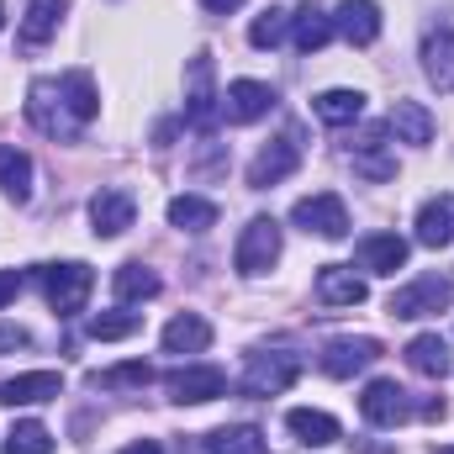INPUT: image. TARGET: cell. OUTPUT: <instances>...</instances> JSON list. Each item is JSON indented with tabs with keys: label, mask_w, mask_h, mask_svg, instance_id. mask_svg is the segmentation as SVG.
I'll list each match as a JSON object with an SVG mask.
<instances>
[{
	"label": "cell",
	"mask_w": 454,
	"mask_h": 454,
	"mask_svg": "<svg viewBox=\"0 0 454 454\" xmlns=\"http://www.w3.org/2000/svg\"><path fill=\"white\" fill-rule=\"evenodd\" d=\"M90 291H96V270L80 264V259H69V264H48V270H43V296H48V307H53L59 317L85 312Z\"/></svg>",
	"instance_id": "cell-1"
},
{
	"label": "cell",
	"mask_w": 454,
	"mask_h": 454,
	"mask_svg": "<svg viewBox=\"0 0 454 454\" xmlns=\"http://www.w3.org/2000/svg\"><path fill=\"white\" fill-rule=\"evenodd\" d=\"M223 116V96H217V64L212 53H196L191 69H185V121L196 132H212Z\"/></svg>",
	"instance_id": "cell-2"
},
{
	"label": "cell",
	"mask_w": 454,
	"mask_h": 454,
	"mask_svg": "<svg viewBox=\"0 0 454 454\" xmlns=\"http://www.w3.org/2000/svg\"><path fill=\"white\" fill-rule=\"evenodd\" d=\"M27 121H32L43 137H59V143H69V137L80 132V116L69 112L59 80H32V90H27Z\"/></svg>",
	"instance_id": "cell-3"
},
{
	"label": "cell",
	"mask_w": 454,
	"mask_h": 454,
	"mask_svg": "<svg viewBox=\"0 0 454 454\" xmlns=\"http://www.w3.org/2000/svg\"><path fill=\"white\" fill-rule=\"evenodd\" d=\"M301 375V359L291 348H254L243 364V391L248 396H280Z\"/></svg>",
	"instance_id": "cell-4"
},
{
	"label": "cell",
	"mask_w": 454,
	"mask_h": 454,
	"mask_svg": "<svg viewBox=\"0 0 454 454\" xmlns=\"http://www.w3.org/2000/svg\"><path fill=\"white\" fill-rule=\"evenodd\" d=\"M280 259V223L275 217H248V227L238 232V248H232V264L238 275H270Z\"/></svg>",
	"instance_id": "cell-5"
},
{
	"label": "cell",
	"mask_w": 454,
	"mask_h": 454,
	"mask_svg": "<svg viewBox=\"0 0 454 454\" xmlns=\"http://www.w3.org/2000/svg\"><path fill=\"white\" fill-rule=\"evenodd\" d=\"M450 301H454V280L450 275H418V280H407L402 291H391V317L418 323V317L444 312Z\"/></svg>",
	"instance_id": "cell-6"
},
{
	"label": "cell",
	"mask_w": 454,
	"mask_h": 454,
	"mask_svg": "<svg viewBox=\"0 0 454 454\" xmlns=\"http://www.w3.org/2000/svg\"><path fill=\"white\" fill-rule=\"evenodd\" d=\"M164 391H169V402H180V407H201V402L227 396V375L217 364H180V370L164 375Z\"/></svg>",
	"instance_id": "cell-7"
},
{
	"label": "cell",
	"mask_w": 454,
	"mask_h": 454,
	"mask_svg": "<svg viewBox=\"0 0 454 454\" xmlns=\"http://www.w3.org/2000/svg\"><path fill=\"white\" fill-rule=\"evenodd\" d=\"M291 223L301 232H317V238H348V207L333 191H317V196H301L291 207Z\"/></svg>",
	"instance_id": "cell-8"
},
{
	"label": "cell",
	"mask_w": 454,
	"mask_h": 454,
	"mask_svg": "<svg viewBox=\"0 0 454 454\" xmlns=\"http://www.w3.org/2000/svg\"><path fill=\"white\" fill-rule=\"evenodd\" d=\"M270 112H275V90L264 80H232L223 90V116L232 127H248V121H259Z\"/></svg>",
	"instance_id": "cell-9"
},
{
	"label": "cell",
	"mask_w": 454,
	"mask_h": 454,
	"mask_svg": "<svg viewBox=\"0 0 454 454\" xmlns=\"http://www.w3.org/2000/svg\"><path fill=\"white\" fill-rule=\"evenodd\" d=\"M359 412H364V423H375V428H396V423H407L412 402H407V391H402L396 380H370L364 396H359Z\"/></svg>",
	"instance_id": "cell-10"
},
{
	"label": "cell",
	"mask_w": 454,
	"mask_h": 454,
	"mask_svg": "<svg viewBox=\"0 0 454 454\" xmlns=\"http://www.w3.org/2000/svg\"><path fill=\"white\" fill-rule=\"evenodd\" d=\"M333 32L348 48H370L380 37V5L375 0H339L333 5Z\"/></svg>",
	"instance_id": "cell-11"
},
{
	"label": "cell",
	"mask_w": 454,
	"mask_h": 454,
	"mask_svg": "<svg viewBox=\"0 0 454 454\" xmlns=\"http://www.w3.org/2000/svg\"><path fill=\"white\" fill-rule=\"evenodd\" d=\"M296 164H301V153H296V143H291V137L264 143V148L254 153V164H248V185H254V191H270V185L291 180V175H296Z\"/></svg>",
	"instance_id": "cell-12"
},
{
	"label": "cell",
	"mask_w": 454,
	"mask_h": 454,
	"mask_svg": "<svg viewBox=\"0 0 454 454\" xmlns=\"http://www.w3.org/2000/svg\"><path fill=\"white\" fill-rule=\"evenodd\" d=\"M64 391V375L59 370H27V375H11L0 380V402L5 407H37V402H59Z\"/></svg>",
	"instance_id": "cell-13"
},
{
	"label": "cell",
	"mask_w": 454,
	"mask_h": 454,
	"mask_svg": "<svg viewBox=\"0 0 454 454\" xmlns=\"http://www.w3.org/2000/svg\"><path fill=\"white\" fill-rule=\"evenodd\" d=\"M380 359V343L375 339H333L323 348V375H333V380H348V375H359V370H370Z\"/></svg>",
	"instance_id": "cell-14"
},
{
	"label": "cell",
	"mask_w": 454,
	"mask_h": 454,
	"mask_svg": "<svg viewBox=\"0 0 454 454\" xmlns=\"http://www.w3.org/2000/svg\"><path fill=\"white\" fill-rule=\"evenodd\" d=\"M132 217H137L132 191L112 185V191H96V196H90V223H96V238H121V232L132 227Z\"/></svg>",
	"instance_id": "cell-15"
},
{
	"label": "cell",
	"mask_w": 454,
	"mask_h": 454,
	"mask_svg": "<svg viewBox=\"0 0 454 454\" xmlns=\"http://www.w3.org/2000/svg\"><path fill=\"white\" fill-rule=\"evenodd\" d=\"M370 296L364 275H354V264H323L317 270V301L323 307H359Z\"/></svg>",
	"instance_id": "cell-16"
},
{
	"label": "cell",
	"mask_w": 454,
	"mask_h": 454,
	"mask_svg": "<svg viewBox=\"0 0 454 454\" xmlns=\"http://www.w3.org/2000/svg\"><path fill=\"white\" fill-rule=\"evenodd\" d=\"M354 259H359V270H370V275H396V270L407 264V238H396V232H370V238H359Z\"/></svg>",
	"instance_id": "cell-17"
},
{
	"label": "cell",
	"mask_w": 454,
	"mask_h": 454,
	"mask_svg": "<svg viewBox=\"0 0 454 454\" xmlns=\"http://www.w3.org/2000/svg\"><path fill=\"white\" fill-rule=\"evenodd\" d=\"M418 243L423 248H450L454 243V196L439 191L418 207Z\"/></svg>",
	"instance_id": "cell-18"
},
{
	"label": "cell",
	"mask_w": 454,
	"mask_h": 454,
	"mask_svg": "<svg viewBox=\"0 0 454 454\" xmlns=\"http://www.w3.org/2000/svg\"><path fill=\"white\" fill-rule=\"evenodd\" d=\"M286 428L301 439V444H312V450H328V444H339V418L333 412H317V407H291L286 412Z\"/></svg>",
	"instance_id": "cell-19"
},
{
	"label": "cell",
	"mask_w": 454,
	"mask_h": 454,
	"mask_svg": "<svg viewBox=\"0 0 454 454\" xmlns=\"http://www.w3.org/2000/svg\"><path fill=\"white\" fill-rule=\"evenodd\" d=\"M423 74H428L434 90L454 96V27L428 32V43H423Z\"/></svg>",
	"instance_id": "cell-20"
},
{
	"label": "cell",
	"mask_w": 454,
	"mask_h": 454,
	"mask_svg": "<svg viewBox=\"0 0 454 454\" xmlns=\"http://www.w3.org/2000/svg\"><path fill=\"white\" fill-rule=\"evenodd\" d=\"M386 127H391L396 143H412V148L434 143V112H428L423 101H396L391 116H386Z\"/></svg>",
	"instance_id": "cell-21"
},
{
	"label": "cell",
	"mask_w": 454,
	"mask_h": 454,
	"mask_svg": "<svg viewBox=\"0 0 454 454\" xmlns=\"http://www.w3.org/2000/svg\"><path fill=\"white\" fill-rule=\"evenodd\" d=\"M407 370H418L423 380H444V375L454 370L450 343L439 339V333H418V339L407 343Z\"/></svg>",
	"instance_id": "cell-22"
},
{
	"label": "cell",
	"mask_w": 454,
	"mask_h": 454,
	"mask_svg": "<svg viewBox=\"0 0 454 454\" xmlns=\"http://www.w3.org/2000/svg\"><path fill=\"white\" fill-rule=\"evenodd\" d=\"M212 348V323L201 312H180L164 328V354H207Z\"/></svg>",
	"instance_id": "cell-23"
},
{
	"label": "cell",
	"mask_w": 454,
	"mask_h": 454,
	"mask_svg": "<svg viewBox=\"0 0 454 454\" xmlns=\"http://www.w3.org/2000/svg\"><path fill=\"white\" fill-rule=\"evenodd\" d=\"M339 32H333V16L328 11H317V5H307V11H291V43L301 48V53H317V48H328Z\"/></svg>",
	"instance_id": "cell-24"
},
{
	"label": "cell",
	"mask_w": 454,
	"mask_h": 454,
	"mask_svg": "<svg viewBox=\"0 0 454 454\" xmlns=\"http://www.w3.org/2000/svg\"><path fill=\"white\" fill-rule=\"evenodd\" d=\"M64 11H69V0H32L27 16H21V43H27V48H43V43L59 32Z\"/></svg>",
	"instance_id": "cell-25"
},
{
	"label": "cell",
	"mask_w": 454,
	"mask_h": 454,
	"mask_svg": "<svg viewBox=\"0 0 454 454\" xmlns=\"http://www.w3.org/2000/svg\"><path fill=\"white\" fill-rule=\"evenodd\" d=\"M59 90H64L69 112L80 116V127L101 116V96H96V80H90V69H69V74H59Z\"/></svg>",
	"instance_id": "cell-26"
},
{
	"label": "cell",
	"mask_w": 454,
	"mask_h": 454,
	"mask_svg": "<svg viewBox=\"0 0 454 454\" xmlns=\"http://www.w3.org/2000/svg\"><path fill=\"white\" fill-rule=\"evenodd\" d=\"M312 112L328 127H354L364 116V96L359 90H323V96H312Z\"/></svg>",
	"instance_id": "cell-27"
},
{
	"label": "cell",
	"mask_w": 454,
	"mask_h": 454,
	"mask_svg": "<svg viewBox=\"0 0 454 454\" xmlns=\"http://www.w3.org/2000/svg\"><path fill=\"white\" fill-rule=\"evenodd\" d=\"M0 196L16 207L32 196V159L21 148H0Z\"/></svg>",
	"instance_id": "cell-28"
},
{
	"label": "cell",
	"mask_w": 454,
	"mask_h": 454,
	"mask_svg": "<svg viewBox=\"0 0 454 454\" xmlns=\"http://www.w3.org/2000/svg\"><path fill=\"white\" fill-rule=\"evenodd\" d=\"M112 291H116V301H121V307H127V301H148V296H159V275H153L148 264L127 259V264L112 275Z\"/></svg>",
	"instance_id": "cell-29"
},
{
	"label": "cell",
	"mask_w": 454,
	"mask_h": 454,
	"mask_svg": "<svg viewBox=\"0 0 454 454\" xmlns=\"http://www.w3.org/2000/svg\"><path fill=\"white\" fill-rule=\"evenodd\" d=\"M169 223L180 227V232H207V227H217V201H207V196H175L169 201Z\"/></svg>",
	"instance_id": "cell-30"
},
{
	"label": "cell",
	"mask_w": 454,
	"mask_h": 454,
	"mask_svg": "<svg viewBox=\"0 0 454 454\" xmlns=\"http://www.w3.org/2000/svg\"><path fill=\"white\" fill-rule=\"evenodd\" d=\"M207 454H270V439H264L259 428L238 423V428H217V434L207 439Z\"/></svg>",
	"instance_id": "cell-31"
},
{
	"label": "cell",
	"mask_w": 454,
	"mask_h": 454,
	"mask_svg": "<svg viewBox=\"0 0 454 454\" xmlns=\"http://www.w3.org/2000/svg\"><path fill=\"white\" fill-rule=\"evenodd\" d=\"M5 454H53V434L37 418H27V423H16L5 434Z\"/></svg>",
	"instance_id": "cell-32"
},
{
	"label": "cell",
	"mask_w": 454,
	"mask_h": 454,
	"mask_svg": "<svg viewBox=\"0 0 454 454\" xmlns=\"http://www.w3.org/2000/svg\"><path fill=\"white\" fill-rule=\"evenodd\" d=\"M148 380H153V364H143V359H127V364H112L96 375V386H106V391H143Z\"/></svg>",
	"instance_id": "cell-33"
},
{
	"label": "cell",
	"mask_w": 454,
	"mask_h": 454,
	"mask_svg": "<svg viewBox=\"0 0 454 454\" xmlns=\"http://www.w3.org/2000/svg\"><path fill=\"white\" fill-rule=\"evenodd\" d=\"M137 328H143V317H137V312H96V317H90V339H96V343L132 339Z\"/></svg>",
	"instance_id": "cell-34"
},
{
	"label": "cell",
	"mask_w": 454,
	"mask_h": 454,
	"mask_svg": "<svg viewBox=\"0 0 454 454\" xmlns=\"http://www.w3.org/2000/svg\"><path fill=\"white\" fill-rule=\"evenodd\" d=\"M286 32H291V11L270 5L264 16H254V27H248V43H254V48H275V43H286Z\"/></svg>",
	"instance_id": "cell-35"
},
{
	"label": "cell",
	"mask_w": 454,
	"mask_h": 454,
	"mask_svg": "<svg viewBox=\"0 0 454 454\" xmlns=\"http://www.w3.org/2000/svg\"><path fill=\"white\" fill-rule=\"evenodd\" d=\"M354 175H364V180H391V175H396V159H386V153H380L375 132L359 143V153H354Z\"/></svg>",
	"instance_id": "cell-36"
},
{
	"label": "cell",
	"mask_w": 454,
	"mask_h": 454,
	"mask_svg": "<svg viewBox=\"0 0 454 454\" xmlns=\"http://www.w3.org/2000/svg\"><path fill=\"white\" fill-rule=\"evenodd\" d=\"M32 333L27 328H16V323H0V354H16V348H27Z\"/></svg>",
	"instance_id": "cell-37"
},
{
	"label": "cell",
	"mask_w": 454,
	"mask_h": 454,
	"mask_svg": "<svg viewBox=\"0 0 454 454\" xmlns=\"http://www.w3.org/2000/svg\"><path fill=\"white\" fill-rule=\"evenodd\" d=\"M16 291H21V275H16V270H0V307L16 301Z\"/></svg>",
	"instance_id": "cell-38"
},
{
	"label": "cell",
	"mask_w": 454,
	"mask_h": 454,
	"mask_svg": "<svg viewBox=\"0 0 454 454\" xmlns=\"http://www.w3.org/2000/svg\"><path fill=\"white\" fill-rule=\"evenodd\" d=\"M121 454H164V450H159V439H137V444H127Z\"/></svg>",
	"instance_id": "cell-39"
},
{
	"label": "cell",
	"mask_w": 454,
	"mask_h": 454,
	"mask_svg": "<svg viewBox=\"0 0 454 454\" xmlns=\"http://www.w3.org/2000/svg\"><path fill=\"white\" fill-rule=\"evenodd\" d=\"M201 5H207V11H217V16H227V11H238L243 0H201Z\"/></svg>",
	"instance_id": "cell-40"
},
{
	"label": "cell",
	"mask_w": 454,
	"mask_h": 454,
	"mask_svg": "<svg viewBox=\"0 0 454 454\" xmlns=\"http://www.w3.org/2000/svg\"><path fill=\"white\" fill-rule=\"evenodd\" d=\"M0 27H5V0H0Z\"/></svg>",
	"instance_id": "cell-41"
},
{
	"label": "cell",
	"mask_w": 454,
	"mask_h": 454,
	"mask_svg": "<svg viewBox=\"0 0 454 454\" xmlns=\"http://www.w3.org/2000/svg\"><path fill=\"white\" fill-rule=\"evenodd\" d=\"M434 454H454V450H434Z\"/></svg>",
	"instance_id": "cell-42"
}]
</instances>
